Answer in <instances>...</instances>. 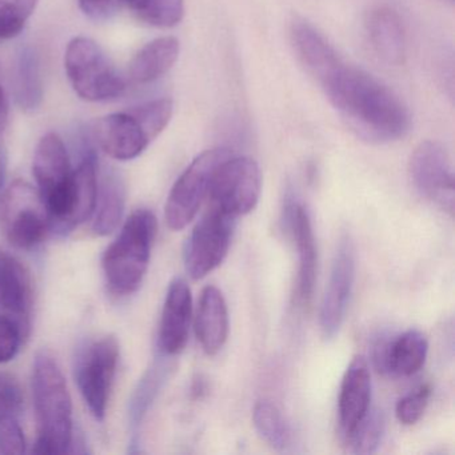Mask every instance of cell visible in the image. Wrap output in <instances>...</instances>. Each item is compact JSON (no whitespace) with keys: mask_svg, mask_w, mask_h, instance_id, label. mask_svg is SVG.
I'll return each mask as SVG.
<instances>
[{"mask_svg":"<svg viewBox=\"0 0 455 455\" xmlns=\"http://www.w3.org/2000/svg\"><path fill=\"white\" fill-rule=\"evenodd\" d=\"M94 132L100 148L116 161L138 158L153 142L132 108L103 116L97 122Z\"/></svg>","mask_w":455,"mask_h":455,"instance_id":"cell-15","label":"cell"},{"mask_svg":"<svg viewBox=\"0 0 455 455\" xmlns=\"http://www.w3.org/2000/svg\"><path fill=\"white\" fill-rule=\"evenodd\" d=\"M9 100H7L6 92L0 87V134L7 129L9 124Z\"/></svg>","mask_w":455,"mask_h":455,"instance_id":"cell-34","label":"cell"},{"mask_svg":"<svg viewBox=\"0 0 455 455\" xmlns=\"http://www.w3.org/2000/svg\"><path fill=\"white\" fill-rule=\"evenodd\" d=\"M371 403V374L364 356L356 355L346 369L338 398V417L345 439L366 417Z\"/></svg>","mask_w":455,"mask_h":455,"instance_id":"cell-18","label":"cell"},{"mask_svg":"<svg viewBox=\"0 0 455 455\" xmlns=\"http://www.w3.org/2000/svg\"><path fill=\"white\" fill-rule=\"evenodd\" d=\"M0 223L12 246L31 250L52 231V220L38 188L17 180L2 199Z\"/></svg>","mask_w":455,"mask_h":455,"instance_id":"cell-6","label":"cell"},{"mask_svg":"<svg viewBox=\"0 0 455 455\" xmlns=\"http://www.w3.org/2000/svg\"><path fill=\"white\" fill-rule=\"evenodd\" d=\"M7 164H9V156L4 143L0 142V194L4 190V180H6Z\"/></svg>","mask_w":455,"mask_h":455,"instance_id":"cell-35","label":"cell"},{"mask_svg":"<svg viewBox=\"0 0 455 455\" xmlns=\"http://www.w3.org/2000/svg\"><path fill=\"white\" fill-rule=\"evenodd\" d=\"M206 391L207 383L204 382V379H201V378H199L198 380H196V382H194L193 394L194 396H196V398H201L202 394H206Z\"/></svg>","mask_w":455,"mask_h":455,"instance_id":"cell-36","label":"cell"},{"mask_svg":"<svg viewBox=\"0 0 455 455\" xmlns=\"http://www.w3.org/2000/svg\"><path fill=\"white\" fill-rule=\"evenodd\" d=\"M354 281H355V250L350 238L345 236L338 246L329 283L322 299L321 313H319V326H321L322 334L327 339L334 338L342 327L351 292H353Z\"/></svg>","mask_w":455,"mask_h":455,"instance_id":"cell-12","label":"cell"},{"mask_svg":"<svg viewBox=\"0 0 455 455\" xmlns=\"http://www.w3.org/2000/svg\"><path fill=\"white\" fill-rule=\"evenodd\" d=\"M385 419L379 410L370 409L366 417L345 438L348 451L354 454H374L382 443Z\"/></svg>","mask_w":455,"mask_h":455,"instance_id":"cell-27","label":"cell"},{"mask_svg":"<svg viewBox=\"0 0 455 455\" xmlns=\"http://www.w3.org/2000/svg\"><path fill=\"white\" fill-rule=\"evenodd\" d=\"M156 231L158 222L150 210L140 209L130 215L118 238L103 255V273L111 292L124 297L140 289L148 273Z\"/></svg>","mask_w":455,"mask_h":455,"instance_id":"cell-3","label":"cell"},{"mask_svg":"<svg viewBox=\"0 0 455 455\" xmlns=\"http://www.w3.org/2000/svg\"><path fill=\"white\" fill-rule=\"evenodd\" d=\"M26 438L18 415L0 417V454H23Z\"/></svg>","mask_w":455,"mask_h":455,"instance_id":"cell-31","label":"cell"},{"mask_svg":"<svg viewBox=\"0 0 455 455\" xmlns=\"http://www.w3.org/2000/svg\"><path fill=\"white\" fill-rule=\"evenodd\" d=\"M260 193L262 174L257 162L233 153L215 170L207 199L212 207L238 218L257 207Z\"/></svg>","mask_w":455,"mask_h":455,"instance_id":"cell-7","label":"cell"},{"mask_svg":"<svg viewBox=\"0 0 455 455\" xmlns=\"http://www.w3.org/2000/svg\"><path fill=\"white\" fill-rule=\"evenodd\" d=\"M82 12L95 22H106L126 7V0H79Z\"/></svg>","mask_w":455,"mask_h":455,"instance_id":"cell-33","label":"cell"},{"mask_svg":"<svg viewBox=\"0 0 455 455\" xmlns=\"http://www.w3.org/2000/svg\"><path fill=\"white\" fill-rule=\"evenodd\" d=\"M33 396L38 422L34 452L66 454L73 442V403L60 364L44 351L34 362Z\"/></svg>","mask_w":455,"mask_h":455,"instance_id":"cell-2","label":"cell"},{"mask_svg":"<svg viewBox=\"0 0 455 455\" xmlns=\"http://www.w3.org/2000/svg\"><path fill=\"white\" fill-rule=\"evenodd\" d=\"M290 38L298 60L316 82L342 60L337 50L307 20H292Z\"/></svg>","mask_w":455,"mask_h":455,"instance_id":"cell-21","label":"cell"},{"mask_svg":"<svg viewBox=\"0 0 455 455\" xmlns=\"http://www.w3.org/2000/svg\"><path fill=\"white\" fill-rule=\"evenodd\" d=\"M126 6L138 20L158 28H174L185 15L183 0H126Z\"/></svg>","mask_w":455,"mask_h":455,"instance_id":"cell-26","label":"cell"},{"mask_svg":"<svg viewBox=\"0 0 455 455\" xmlns=\"http://www.w3.org/2000/svg\"><path fill=\"white\" fill-rule=\"evenodd\" d=\"M327 100L362 140L390 143L411 127V116L401 98L362 68L340 60L321 81Z\"/></svg>","mask_w":455,"mask_h":455,"instance_id":"cell-1","label":"cell"},{"mask_svg":"<svg viewBox=\"0 0 455 455\" xmlns=\"http://www.w3.org/2000/svg\"><path fill=\"white\" fill-rule=\"evenodd\" d=\"M132 110L142 122L148 135L154 140L172 121L174 105L169 98H161V100H148L142 105L135 106V108H132Z\"/></svg>","mask_w":455,"mask_h":455,"instance_id":"cell-29","label":"cell"},{"mask_svg":"<svg viewBox=\"0 0 455 455\" xmlns=\"http://www.w3.org/2000/svg\"><path fill=\"white\" fill-rule=\"evenodd\" d=\"M36 4L38 0H0V41L22 33Z\"/></svg>","mask_w":455,"mask_h":455,"instance_id":"cell-28","label":"cell"},{"mask_svg":"<svg viewBox=\"0 0 455 455\" xmlns=\"http://www.w3.org/2000/svg\"><path fill=\"white\" fill-rule=\"evenodd\" d=\"M255 430L275 450H286L291 443V430L275 404L259 401L252 411Z\"/></svg>","mask_w":455,"mask_h":455,"instance_id":"cell-25","label":"cell"},{"mask_svg":"<svg viewBox=\"0 0 455 455\" xmlns=\"http://www.w3.org/2000/svg\"><path fill=\"white\" fill-rule=\"evenodd\" d=\"M412 185L423 198L454 214V170L446 148L435 140L420 143L409 162Z\"/></svg>","mask_w":455,"mask_h":455,"instance_id":"cell-11","label":"cell"},{"mask_svg":"<svg viewBox=\"0 0 455 455\" xmlns=\"http://www.w3.org/2000/svg\"><path fill=\"white\" fill-rule=\"evenodd\" d=\"M230 319L228 303L215 286L202 290L196 315V334L204 353L215 355L228 342Z\"/></svg>","mask_w":455,"mask_h":455,"instance_id":"cell-20","label":"cell"},{"mask_svg":"<svg viewBox=\"0 0 455 455\" xmlns=\"http://www.w3.org/2000/svg\"><path fill=\"white\" fill-rule=\"evenodd\" d=\"M33 305L30 271L14 255L0 250V315L14 321L25 338L30 334Z\"/></svg>","mask_w":455,"mask_h":455,"instance_id":"cell-13","label":"cell"},{"mask_svg":"<svg viewBox=\"0 0 455 455\" xmlns=\"http://www.w3.org/2000/svg\"><path fill=\"white\" fill-rule=\"evenodd\" d=\"M284 223L287 231L294 239L298 250V299L303 306H307L313 299L315 289L318 254H316L315 238L313 225L306 207L297 201L294 193H287L284 204Z\"/></svg>","mask_w":455,"mask_h":455,"instance_id":"cell-14","label":"cell"},{"mask_svg":"<svg viewBox=\"0 0 455 455\" xmlns=\"http://www.w3.org/2000/svg\"><path fill=\"white\" fill-rule=\"evenodd\" d=\"M25 339V335L14 321L0 315V364L12 361Z\"/></svg>","mask_w":455,"mask_h":455,"instance_id":"cell-32","label":"cell"},{"mask_svg":"<svg viewBox=\"0 0 455 455\" xmlns=\"http://www.w3.org/2000/svg\"><path fill=\"white\" fill-rule=\"evenodd\" d=\"M126 204V185L124 178L114 169H106L98 178L97 204L92 230L97 235L106 236L116 230Z\"/></svg>","mask_w":455,"mask_h":455,"instance_id":"cell-23","label":"cell"},{"mask_svg":"<svg viewBox=\"0 0 455 455\" xmlns=\"http://www.w3.org/2000/svg\"><path fill=\"white\" fill-rule=\"evenodd\" d=\"M118 361L119 345L114 337L90 343L76 359V380L79 391L98 420L105 419Z\"/></svg>","mask_w":455,"mask_h":455,"instance_id":"cell-9","label":"cell"},{"mask_svg":"<svg viewBox=\"0 0 455 455\" xmlns=\"http://www.w3.org/2000/svg\"><path fill=\"white\" fill-rule=\"evenodd\" d=\"M65 68L74 92L87 102L121 97L127 82L102 47L86 36L74 38L65 54Z\"/></svg>","mask_w":455,"mask_h":455,"instance_id":"cell-5","label":"cell"},{"mask_svg":"<svg viewBox=\"0 0 455 455\" xmlns=\"http://www.w3.org/2000/svg\"><path fill=\"white\" fill-rule=\"evenodd\" d=\"M193 316V295L188 282L175 278L170 283L162 311L158 347L166 356L182 353L188 345Z\"/></svg>","mask_w":455,"mask_h":455,"instance_id":"cell-17","label":"cell"},{"mask_svg":"<svg viewBox=\"0 0 455 455\" xmlns=\"http://www.w3.org/2000/svg\"><path fill=\"white\" fill-rule=\"evenodd\" d=\"M33 172L52 220V230L68 233L76 202V180L68 148L60 135L50 132L39 140Z\"/></svg>","mask_w":455,"mask_h":455,"instance_id":"cell-4","label":"cell"},{"mask_svg":"<svg viewBox=\"0 0 455 455\" xmlns=\"http://www.w3.org/2000/svg\"><path fill=\"white\" fill-rule=\"evenodd\" d=\"M367 39L372 52L390 66L403 65L406 60V34L398 12L388 6H375L364 18Z\"/></svg>","mask_w":455,"mask_h":455,"instance_id":"cell-19","label":"cell"},{"mask_svg":"<svg viewBox=\"0 0 455 455\" xmlns=\"http://www.w3.org/2000/svg\"><path fill=\"white\" fill-rule=\"evenodd\" d=\"M230 154L233 151L220 148L204 151L178 178L170 191L164 209V218L172 230H183L188 223L193 222L209 196L215 170Z\"/></svg>","mask_w":455,"mask_h":455,"instance_id":"cell-8","label":"cell"},{"mask_svg":"<svg viewBox=\"0 0 455 455\" xmlns=\"http://www.w3.org/2000/svg\"><path fill=\"white\" fill-rule=\"evenodd\" d=\"M431 393H433L431 386L428 383H423L410 391L403 398L399 399L395 409V415L399 422L404 426L415 425L425 414Z\"/></svg>","mask_w":455,"mask_h":455,"instance_id":"cell-30","label":"cell"},{"mask_svg":"<svg viewBox=\"0 0 455 455\" xmlns=\"http://www.w3.org/2000/svg\"><path fill=\"white\" fill-rule=\"evenodd\" d=\"M180 41L174 36H164L145 44L130 62V81L137 84L156 82L172 70L180 57Z\"/></svg>","mask_w":455,"mask_h":455,"instance_id":"cell-22","label":"cell"},{"mask_svg":"<svg viewBox=\"0 0 455 455\" xmlns=\"http://www.w3.org/2000/svg\"><path fill=\"white\" fill-rule=\"evenodd\" d=\"M428 343L418 330H407L395 337H383L375 343L372 358L382 374L411 377L427 358Z\"/></svg>","mask_w":455,"mask_h":455,"instance_id":"cell-16","label":"cell"},{"mask_svg":"<svg viewBox=\"0 0 455 455\" xmlns=\"http://www.w3.org/2000/svg\"><path fill=\"white\" fill-rule=\"evenodd\" d=\"M14 95L22 110L36 111L44 100V79L41 60L33 47H25L18 54L14 68Z\"/></svg>","mask_w":455,"mask_h":455,"instance_id":"cell-24","label":"cell"},{"mask_svg":"<svg viewBox=\"0 0 455 455\" xmlns=\"http://www.w3.org/2000/svg\"><path fill=\"white\" fill-rule=\"evenodd\" d=\"M236 218L210 206L196 223L185 252L186 271L198 281L220 267L228 257Z\"/></svg>","mask_w":455,"mask_h":455,"instance_id":"cell-10","label":"cell"}]
</instances>
